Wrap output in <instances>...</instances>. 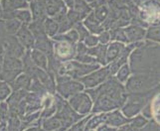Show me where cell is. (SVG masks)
Wrapping results in <instances>:
<instances>
[{"label": "cell", "instance_id": "cell-1", "mask_svg": "<svg viewBox=\"0 0 160 131\" xmlns=\"http://www.w3.org/2000/svg\"><path fill=\"white\" fill-rule=\"evenodd\" d=\"M131 74H149L160 78V44L143 40L128 57Z\"/></svg>", "mask_w": 160, "mask_h": 131}, {"label": "cell", "instance_id": "cell-2", "mask_svg": "<svg viewBox=\"0 0 160 131\" xmlns=\"http://www.w3.org/2000/svg\"><path fill=\"white\" fill-rule=\"evenodd\" d=\"M160 84V78L149 74H131L124 84L128 92H141L156 87Z\"/></svg>", "mask_w": 160, "mask_h": 131}, {"label": "cell", "instance_id": "cell-3", "mask_svg": "<svg viewBox=\"0 0 160 131\" xmlns=\"http://www.w3.org/2000/svg\"><path fill=\"white\" fill-rule=\"evenodd\" d=\"M54 99L57 106V110L54 115L61 120L63 124V130L69 129L75 122L84 117L78 112H76L69 104V102L66 101L65 98H63L60 95L54 94Z\"/></svg>", "mask_w": 160, "mask_h": 131}, {"label": "cell", "instance_id": "cell-4", "mask_svg": "<svg viewBox=\"0 0 160 131\" xmlns=\"http://www.w3.org/2000/svg\"><path fill=\"white\" fill-rule=\"evenodd\" d=\"M100 67V64H84L76 60H71V61L64 62L62 64L57 75H66L71 79L79 80L82 76L93 72Z\"/></svg>", "mask_w": 160, "mask_h": 131}, {"label": "cell", "instance_id": "cell-5", "mask_svg": "<svg viewBox=\"0 0 160 131\" xmlns=\"http://www.w3.org/2000/svg\"><path fill=\"white\" fill-rule=\"evenodd\" d=\"M21 73H23V64L21 60L19 58L4 55L3 67L0 72V80L9 84Z\"/></svg>", "mask_w": 160, "mask_h": 131}, {"label": "cell", "instance_id": "cell-6", "mask_svg": "<svg viewBox=\"0 0 160 131\" xmlns=\"http://www.w3.org/2000/svg\"><path fill=\"white\" fill-rule=\"evenodd\" d=\"M92 103L91 96L84 90L77 92L69 98V104L72 108L82 116H86L92 111Z\"/></svg>", "mask_w": 160, "mask_h": 131}, {"label": "cell", "instance_id": "cell-7", "mask_svg": "<svg viewBox=\"0 0 160 131\" xmlns=\"http://www.w3.org/2000/svg\"><path fill=\"white\" fill-rule=\"evenodd\" d=\"M77 43L68 41H54L53 40V54L61 62H68L73 60L77 54Z\"/></svg>", "mask_w": 160, "mask_h": 131}, {"label": "cell", "instance_id": "cell-8", "mask_svg": "<svg viewBox=\"0 0 160 131\" xmlns=\"http://www.w3.org/2000/svg\"><path fill=\"white\" fill-rule=\"evenodd\" d=\"M1 41L3 45V55L19 59L23 57V55L26 52V49L19 42L18 38L16 36L7 34L2 38Z\"/></svg>", "mask_w": 160, "mask_h": 131}, {"label": "cell", "instance_id": "cell-9", "mask_svg": "<svg viewBox=\"0 0 160 131\" xmlns=\"http://www.w3.org/2000/svg\"><path fill=\"white\" fill-rule=\"evenodd\" d=\"M109 75L110 74L108 66H103L102 68L100 67L93 72L82 76V78L79 79V80L84 85L86 89H92V87H96L102 84Z\"/></svg>", "mask_w": 160, "mask_h": 131}, {"label": "cell", "instance_id": "cell-10", "mask_svg": "<svg viewBox=\"0 0 160 131\" xmlns=\"http://www.w3.org/2000/svg\"><path fill=\"white\" fill-rule=\"evenodd\" d=\"M121 105L120 103L113 99L112 97H110L104 94H98L96 97V99L93 100L92 107V113L97 114L101 112H108L114 110V109L120 108Z\"/></svg>", "mask_w": 160, "mask_h": 131}, {"label": "cell", "instance_id": "cell-11", "mask_svg": "<svg viewBox=\"0 0 160 131\" xmlns=\"http://www.w3.org/2000/svg\"><path fill=\"white\" fill-rule=\"evenodd\" d=\"M85 90V86L79 80L71 79L69 80H66L64 83H59L56 85V90L57 94L60 95L65 99L69 98L76 95L77 92L82 91Z\"/></svg>", "mask_w": 160, "mask_h": 131}, {"label": "cell", "instance_id": "cell-12", "mask_svg": "<svg viewBox=\"0 0 160 131\" xmlns=\"http://www.w3.org/2000/svg\"><path fill=\"white\" fill-rule=\"evenodd\" d=\"M16 37L18 38L19 42L24 46L26 50H32L34 48L35 38L33 36L32 32L30 31L28 24L22 23L18 32L16 33Z\"/></svg>", "mask_w": 160, "mask_h": 131}, {"label": "cell", "instance_id": "cell-13", "mask_svg": "<svg viewBox=\"0 0 160 131\" xmlns=\"http://www.w3.org/2000/svg\"><path fill=\"white\" fill-rule=\"evenodd\" d=\"M35 78H37L43 85L46 87V90L50 95H54L55 91H56V83H55V78L49 74L47 70H43L39 67L36 68L35 70Z\"/></svg>", "mask_w": 160, "mask_h": 131}, {"label": "cell", "instance_id": "cell-14", "mask_svg": "<svg viewBox=\"0 0 160 131\" xmlns=\"http://www.w3.org/2000/svg\"><path fill=\"white\" fill-rule=\"evenodd\" d=\"M123 29H124L128 43H136V42L145 40L146 28H144V27L129 24L126 27H124Z\"/></svg>", "mask_w": 160, "mask_h": 131}, {"label": "cell", "instance_id": "cell-15", "mask_svg": "<svg viewBox=\"0 0 160 131\" xmlns=\"http://www.w3.org/2000/svg\"><path fill=\"white\" fill-rule=\"evenodd\" d=\"M129 121L130 118L125 117L118 108L112 111L106 112V121H104V123L108 124L112 127L117 128L118 130V127H120L121 125H123Z\"/></svg>", "mask_w": 160, "mask_h": 131}, {"label": "cell", "instance_id": "cell-16", "mask_svg": "<svg viewBox=\"0 0 160 131\" xmlns=\"http://www.w3.org/2000/svg\"><path fill=\"white\" fill-rule=\"evenodd\" d=\"M107 48H108V44L104 45V44L98 43L97 46L88 48L87 54L95 57L97 59L98 63L101 66H107L108 65V63H107Z\"/></svg>", "mask_w": 160, "mask_h": 131}, {"label": "cell", "instance_id": "cell-17", "mask_svg": "<svg viewBox=\"0 0 160 131\" xmlns=\"http://www.w3.org/2000/svg\"><path fill=\"white\" fill-rule=\"evenodd\" d=\"M82 23H84V25L87 27V29L89 30V32L92 33V34L98 35L101 32H102L104 30L102 24L96 18L92 10L86 16V18Z\"/></svg>", "mask_w": 160, "mask_h": 131}, {"label": "cell", "instance_id": "cell-18", "mask_svg": "<svg viewBox=\"0 0 160 131\" xmlns=\"http://www.w3.org/2000/svg\"><path fill=\"white\" fill-rule=\"evenodd\" d=\"M45 8L47 15L53 17L61 9H63L66 5L63 0H36Z\"/></svg>", "mask_w": 160, "mask_h": 131}, {"label": "cell", "instance_id": "cell-19", "mask_svg": "<svg viewBox=\"0 0 160 131\" xmlns=\"http://www.w3.org/2000/svg\"><path fill=\"white\" fill-rule=\"evenodd\" d=\"M31 81H32V79L29 75H27L25 73H21L17 78L11 81V83H9L8 85H10L11 90L13 91L19 90H29L30 85H31Z\"/></svg>", "mask_w": 160, "mask_h": 131}, {"label": "cell", "instance_id": "cell-20", "mask_svg": "<svg viewBox=\"0 0 160 131\" xmlns=\"http://www.w3.org/2000/svg\"><path fill=\"white\" fill-rule=\"evenodd\" d=\"M125 47L124 43L118 42V41H112V43L108 44V48H107V63H110L114 61L117 59L120 53L122 52V50Z\"/></svg>", "mask_w": 160, "mask_h": 131}, {"label": "cell", "instance_id": "cell-21", "mask_svg": "<svg viewBox=\"0 0 160 131\" xmlns=\"http://www.w3.org/2000/svg\"><path fill=\"white\" fill-rule=\"evenodd\" d=\"M34 49H37L41 52H43L47 57L53 55V41L48 39V36H42L35 39Z\"/></svg>", "mask_w": 160, "mask_h": 131}, {"label": "cell", "instance_id": "cell-22", "mask_svg": "<svg viewBox=\"0 0 160 131\" xmlns=\"http://www.w3.org/2000/svg\"><path fill=\"white\" fill-rule=\"evenodd\" d=\"M29 6L32 10L31 14L33 21H45V19L48 17L45 8L36 0H31Z\"/></svg>", "mask_w": 160, "mask_h": 131}, {"label": "cell", "instance_id": "cell-23", "mask_svg": "<svg viewBox=\"0 0 160 131\" xmlns=\"http://www.w3.org/2000/svg\"><path fill=\"white\" fill-rule=\"evenodd\" d=\"M30 56L34 64L43 70H48V57L43 52L33 48V50H30Z\"/></svg>", "mask_w": 160, "mask_h": 131}, {"label": "cell", "instance_id": "cell-24", "mask_svg": "<svg viewBox=\"0 0 160 131\" xmlns=\"http://www.w3.org/2000/svg\"><path fill=\"white\" fill-rule=\"evenodd\" d=\"M151 111V118L160 125V90L156 92L152 99L148 102Z\"/></svg>", "mask_w": 160, "mask_h": 131}, {"label": "cell", "instance_id": "cell-25", "mask_svg": "<svg viewBox=\"0 0 160 131\" xmlns=\"http://www.w3.org/2000/svg\"><path fill=\"white\" fill-rule=\"evenodd\" d=\"M52 38L54 41H68L72 43H78L80 41V36L76 29H70L65 33H58Z\"/></svg>", "mask_w": 160, "mask_h": 131}, {"label": "cell", "instance_id": "cell-26", "mask_svg": "<svg viewBox=\"0 0 160 131\" xmlns=\"http://www.w3.org/2000/svg\"><path fill=\"white\" fill-rule=\"evenodd\" d=\"M104 121H106V112L97 113V115L92 114L86 123L85 130H95L101 124L104 123Z\"/></svg>", "mask_w": 160, "mask_h": 131}, {"label": "cell", "instance_id": "cell-27", "mask_svg": "<svg viewBox=\"0 0 160 131\" xmlns=\"http://www.w3.org/2000/svg\"><path fill=\"white\" fill-rule=\"evenodd\" d=\"M42 129L43 130H63V124L58 117L52 115L50 117L43 118Z\"/></svg>", "mask_w": 160, "mask_h": 131}, {"label": "cell", "instance_id": "cell-28", "mask_svg": "<svg viewBox=\"0 0 160 131\" xmlns=\"http://www.w3.org/2000/svg\"><path fill=\"white\" fill-rule=\"evenodd\" d=\"M108 31H109V35H110V42L118 41V42H121L124 44H128V38H126L124 29L122 27H117V28L109 29Z\"/></svg>", "mask_w": 160, "mask_h": 131}, {"label": "cell", "instance_id": "cell-29", "mask_svg": "<svg viewBox=\"0 0 160 131\" xmlns=\"http://www.w3.org/2000/svg\"><path fill=\"white\" fill-rule=\"evenodd\" d=\"M44 28L48 37H54L56 34H58L59 31V24L58 22L52 18H46L44 21Z\"/></svg>", "mask_w": 160, "mask_h": 131}, {"label": "cell", "instance_id": "cell-30", "mask_svg": "<svg viewBox=\"0 0 160 131\" xmlns=\"http://www.w3.org/2000/svg\"><path fill=\"white\" fill-rule=\"evenodd\" d=\"M131 75V70H130V68H129V65L126 63L124 65H122L121 67L118 69V70L117 73H115V78H117L121 84H125L126 80H128V78Z\"/></svg>", "mask_w": 160, "mask_h": 131}, {"label": "cell", "instance_id": "cell-31", "mask_svg": "<svg viewBox=\"0 0 160 131\" xmlns=\"http://www.w3.org/2000/svg\"><path fill=\"white\" fill-rule=\"evenodd\" d=\"M22 25V22H20L17 18L10 19V20H4V26L5 30L11 35H15L18 32L19 28Z\"/></svg>", "mask_w": 160, "mask_h": 131}, {"label": "cell", "instance_id": "cell-32", "mask_svg": "<svg viewBox=\"0 0 160 131\" xmlns=\"http://www.w3.org/2000/svg\"><path fill=\"white\" fill-rule=\"evenodd\" d=\"M145 40L160 44V26H149L146 29Z\"/></svg>", "mask_w": 160, "mask_h": 131}, {"label": "cell", "instance_id": "cell-33", "mask_svg": "<svg viewBox=\"0 0 160 131\" xmlns=\"http://www.w3.org/2000/svg\"><path fill=\"white\" fill-rule=\"evenodd\" d=\"M108 11H109V7L108 3L107 4H103L102 6H98L95 9H92V12L95 14L96 18L102 23V22L106 20V18L108 17Z\"/></svg>", "mask_w": 160, "mask_h": 131}, {"label": "cell", "instance_id": "cell-34", "mask_svg": "<svg viewBox=\"0 0 160 131\" xmlns=\"http://www.w3.org/2000/svg\"><path fill=\"white\" fill-rule=\"evenodd\" d=\"M29 90L34 91V92H38V94H40V95H42L44 96L49 94L48 90H46V87L43 85V84L37 78H33L32 79L31 85H30V90Z\"/></svg>", "mask_w": 160, "mask_h": 131}, {"label": "cell", "instance_id": "cell-35", "mask_svg": "<svg viewBox=\"0 0 160 131\" xmlns=\"http://www.w3.org/2000/svg\"><path fill=\"white\" fill-rule=\"evenodd\" d=\"M7 130H21V118L18 115H9L7 119Z\"/></svg>", "mask_w": 160, "mask_h": 131}, {"label": "cell", "instance_id": "cell-36", "mask_svg": "<svg viewBox=\"0 0 160 131\" xmlns=\"http://www.w3.org/2000/svg\"><path fill=\"white\" fill-rule=\"evenodd\" d=\"M73 9L79 11L81 13H84L86 15H88L92 10L86 0H74V8Z\"/></svg>", "mask_w": 160, "mask_h": 131}, {"label": "cell", "instance_id": "cell-37", "mask_svg": "<svg viewBox=\"0 0 160 131\" xmlns=\"http://www.w3.org/2000/svg\"><path fill=\"white\" fill-rule=\"evenodd\" d=\"M86 16H87L86 14L81 13V12H79V11H77L75 9H71L70 11H68V12H67V18L70 20L71 23L73 24V26H74V24L77 23V22H80L82 19H85Z\"/></svg>", "mask_w": 160, "mask_h": 131}, {"label": "cell", "instance_id": "cell-38", "mask_svg": "<svg viewBox=\"0 0 160 131\" xmlns=\"http://www.w3.org/2000/svg\"><path fill=\"white\" fill-rule=\"evenodd\" d=\"M12 90H11L10 85L0 80V102L7 99V97L11 95Z\"/></svg>", "mask_w": 160, "mask_h": 131}, {"label": "cell", "instance_id": "cell-39", "mask_svg": "<svg viewBox=\"0 0 160 131\" xmlns=\"http://www.w3.org/2000/svg\"><path fill=\"white\" fill-rule=\"evenodd\" d=\"M16 18H17L20 22L22 23H26V24H29L30 22L32 21V14L30 11L28 10H17L16 12Z\"/></svg>", "mask_w": 160, "mask_h": 131}, {"label": "cell", "instance_id": "cell-40", "mask_svg": "<svg viewBox=\"0 0 160 131\" xmlns=\"http://www.w3.org/2000/svg\"><path fill=\"white\" fill-rule=\"evenodd\" d=\"M132 3V0H108V5L118 9L128 8Z\"/></svg>", "mask_w": 160, "mask_h": 131}, {"label": "cell", "instance_id": "cell-41", "mask_svg": "<svg viewBox=\"0 0 160 131\" xmlns=\"http://www.w3.org/2000/svg\"><path fill=\"white\" fill-rule=\"evenodd\" d=\"M73 28L77 30V32H78V34L80 36V41H84L85 38L90 34L89 30L87 29V27L84 25V23H82V21L80 22H77L76 24H74Z\"/></svg>", "mask_w": 160, "mask_h": 131}, {"label": "cell", "instance_id": "cell-42", "mask_svg": "<svg viewBox=\"0 0 160 131\" xmlns=\"http://www.w3.org/2000/svg\"><path fill=\"white\" fill-rule=\"evenodd\" d=\"M74 60H76V61H78L80 63H84V64H98L95 57H92L87 53L82 54V55H76Z\"/></svg>", "mask_w": 160, "mask_h": 131}, {"label": "cell", "instance_id": "cell-43", "mask_svg": "<svg viewBox=\"0 0 160 131\" xmlns=\"http://www.w3.org/2000/svg\"><path fill=\"white\" fill-rule=\"evenodd\" d=\"M92 115V113L91 115H89L88 117H85V118H81L80 120H78L77 122H75L72 126L69 128L70 130H85V126H86V123L87 121L89 120V118Z\"/></svg>", "mask_w": 160, "mask_h": 131}, {"label": "cell", "instance_id": "cell-44", "mask_svg": "<svg viewBox=\"0 0 160 131\" xmlns=\"http://www.w3.org/2000/svg\"><path fill=\"white\" fill-rule=\"evenodd\" d=\"M82 42H84L86 45L90 48V47L97 46L98 44V39L97 36H95V34H92V33H90V34L85 38Z\"/></svg>", "mask_w": 160, "mask_h": 131}, {"label": "cell", "instance_id": "cell-45", "mask_svg": "<svg viewBox=\"0 0 160 131\" xmlns=\"http://www.w3.org/2000/svg\"><path fill=\"white\" fill-rule=\"evenodd\" d=\"M98 43L101 44H104V45H107L110 42V35H109V31L108 30H103L102 32H101L100 34H98Z\"/></svg>", "mask_w": 160, "mask_h": 131}, {"label": "cell", "instance_id": "cell-46", "mask_svg": "<svg viewBox=\"0 0 160 131\" xmlns=\"http://www.w3.org/2000/svg\"><path fill=\"white\" fill-rule=\"evenodd\" d=\"M0 117L7 120L9 117V107L7 102L1 101L0 102Z\"/></svg>", "mask_w": 160, "mask_h": 131}, {"label": "cell", "instance_id": "cell-47", "mask_svg": "<svg viewBox=\"0 0 160 131\" xmlns=\"http://www.w3.org/2000/svg\"><path fill=\"white\" fill-rule=\"evenodd\" d=\"M141 130H160V125L154 119L150 118Z\"/></svg>", "mask_w": 160, "mask_h": 131}, {"label": "cell", "instance_id": "cell-48", "mask_svg": "<svg viewBox=\"0 0 160 131\" xmlns=\"http://www.w3.org/2000/svg\"><path fill=\"white\" fill-rule=\"evenodd\" d=\"M88 47L86 44L82 42V41H79L77 43L76 45V51H77V54L76 55H82V54H86L87 51H88Z\"/></svg>", "mask_w": 160, "mask_h": 131}, {"label": "cell", "instance_id": "cell-49", "mask_svg": "<svg viewBox=\"0 0 160 131\" xmlns=\"http://www.w3.org/2000/svg\"><path fill=\"white\" fill-rule=\"evenodd\" d=\"M7 129V120L0 117V130H6Z\"/></svg>", "mask_w": 160, "mask_h": 131}, {"label": "cell", "instance_id": "cell-50", "mask_svg": "<svg viewBox=\"0 0 160 131\" xmlns=\"http://www.w3.org/2000/svg\"><path fill=\"white\" fill-rule=\"evenodd\" d=\"M64 3L67 5V6L70 9H73L74 8V0H63Z\"/></svg>", "mask_w": 160, "mask_h": 131}, {"label": "cell", "instance_id": "cell-51", "mask_svg": "<svg viewBox=\"0 0 160 131\" xmlns=\"http://www.w3.org/2000/svg\"><path fill=\"white\" fill-rule=\"evenodd\" d=\"M3 61H4V55L0 54V72H1L2 67H3Z\"/></svg>", "mask_w": 160, "mask_h": 131}, {"label": "cell", "instance_id": "cell-52", "mask_svg": "<svg viewBox=\"0 0 160 131\" xmlns=\"http://www.w3.org/2000/svg\"><path fill=\"white\" fill-rule=\"evenodd\" d=\"M0 54H3V45H2L1 39H0Z\"/></svg>", "mask_w": 160, "mask_h": 131}, {"label": "cell", "instance_id": "cell-53", "mask_svg": "<svg viewBox=\"0 0 160 131\" xmlns=\"http://www.w3.org/2000/svg\"><path fill=\"white\" fill-rule=\"evenodd\" d=\"M140 1H141V0H132V2H133L135 5H138Z\"/></svg>", "mask_w": 160, "mask_h": 131}, {"label": "cell", "instance_id": "cell-54", "mask_svg": "<svg viewBox=\"0 0 160 131\" xmlns=\"http://www.w3.org/2000/svg\"><path fill=\"white\" fill-rule=\"evenodd\" d=\"M86 1H87L88 3L90 4V3H92V2H93V1H95V0H86Z\"/></svg>", "mask_w": 160, "mask_h": 131}, {"label": "cell", "instance_id": "cell-55", "mask_svg": "<svg viewBox=\"0 0 160 131\" xmlns=\"http://www.w3.org/2000/svg\"><path fill=\"white\" fill-rule=\"evenodd\" d=\"M26 1H28V2H30V1H31V0H26Z\"/></svg>", "mask_w": 160, "mask_h": 131}, {"label": "cell", "instance_id": "cell-56", "mask_svg": "<svg viewBox=\"0 0 160 131\" xmlns=\"http://www.w3.org/2000/svg\"><path fill=\"white\" fill-rule=\"evenodd\" d=\"M158 1H159V2H160V0H158Z\"/></svg>", "mask_w": 160, "mask_h": 131}, {"label": "cell", "instance_id": "cell-57", "mask_svg": "<svg viewBox=\"0 0 160 131\" xmlns=\"http://www.w3.org/2000/svg\"><path fill=\"white\" fill-rule=\"evenodd\" d=\"M159 85H160V84H159Z\"/></svg>", "mask_w": 160, "mask_h": 131}]
</instances>
